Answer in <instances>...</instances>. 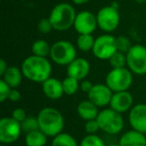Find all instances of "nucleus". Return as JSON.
I'll list each match as a JSON object with an SVG mask.
<instances>
[{
  "label": "nucleus",
  "instance_id": "obj_1",
  "mask_svg": "<svg viewBox=\"0 0 146 146\" xmlns=\"http://www.w3.org/2000/svg\"><path fill=\"white\" fill-rule=\"evenodd\" d=\"M23 76L29 81L43 83L51 77L52 66L45 57L31 55L24 59L21 65Z\"/></svg>",
  "mask_w": 146,
  "mask_h": 146
},
{
  "label": "nucleus",
  "instance_id": "obj_2",
  "mask_svg": "<svg viewBox=\"0 0 146 146\" xmlns=\"http://www.w3.org/2000/svg\"><path fill=\"white\" fill-rule=\"evenodd\" d=\"M39 129L48 137H55L64 129V117L59 110L53 107H44L37 115Z\"/></svg>",
  "mask_w": 146,
  "mask_h": 146
},
{
  "label": "nucleus",
  "instance_id": "obj_3",
  "mask_svg": "<svg viewBox=\"0 0 146 146\" xmlns=\"http://www.w3.org/2000/svg\"><path fill=\"white\" fill-rule=\"evenodd\" d=\"M76 13L74 7L66 2L55 5L49 14V20L56 31H66L74 26Z\"/></svg>",
  "mask_w": 146,
  "mask_h": 146
},
{
  "label": "nucleus",
  "instance_id": "obj_4",
  "mask_svg": "<svg viewBox=\"0 0 146 146\" xmlns=\"http://www.w3.org/2000/svg\"><path fill=\"white\" fill-rule=\"evenodd\" d=\"M133 81L132 72L126 67L114 68L106 75L105 84L112 90L113 93L121 91H128Z\"/></svg>",
  "mask_w": 146,
  "mask_h": 146
},
{
  "label": "nucleus",
  "instance_id": "obj_5",
  "mask_svg": "<svg viewBox=\"0 0 146 146\" xmlns=\"http://www.w3.org/2000/svg\"><path fill=\"white\" fill-rule=\"evenodd\" d=\"M100 130L107 134H118L124 127V119L122 115L111 108L103 109L99 112L97 118Z\"/></svg>",
  "mask_w": 146,
  "mask_h": 146
},
{
  "label": "nucleus",
  "instance_id": "obj_6",
  "mask_svg": "<svg viewBox=\"0 0 146 146\" xmlns=\"http://www.w3.org/2000/svg\"><path fill=\"white\" fill-rule=\"evenodd\" d=\"M76 48L71 42L66 40H59L51 45L50 58L57 65H67L68 66L72 61L75 60L76 57Z\"/></svg>",
  "mask_w": 146,
  "mask_h": 146
},
{
  "label": "nucleus",
  "instance_id": "obj_7",
  "mask_svg": "<svg viewBox=\"0 0 146 146\" xmlns=\"http://www.w3.org/2000/svg\"><path fill=\"white\" fill-rule=\"evenodd\" d=\"M128 69L134 74H146V47L141 44L132 45L126 53Z\"/></svg>",
  "mask_w": 146,
  "mask_h": 146
},
{
  "label": "nucleus",
  "instance_id": "obj_8",
  "mask_svg": "<svg viewBox=\"0 0 146 146\" xmlns=\"http://www.w3.org/2000/svg\"><path fill=\"white\" fill-rule=\"evenodd\" d=\"M92 52L94 56L100 60H109L117 52L116 37L109 33L100 35L95 39Z\"/></svg>",
  "mask_w": 146,
  "mask_h": 146
},
{
  "label": "nucleus",
  "instance_id": "obj_9",
  "mask_svg": "<svg viewBox=\"0 0 146 146\" xmlns=\"http://www.w3.org/2000/svg\"><path fill=\"white\" fill-rule=\"evenodd\" d=\"M22 128L21 123L12 117H3L0 120V142L1 144H12L19 139Z\"/></svg>",
  "mask_w": 146,
  "mask_h": 146
},
{
  "label": "nucleus",
  "instance_id": "obj_10",
  "mask_svg": "<svg viewBox=\"0 0 146 146\" xmlns=\"http://www.w3.org/2000/svg\"><path fill=\"white\" fill-rule=\"evenodd\" d=\"M96 18L98 27L106 33H110L115 30L120 22L119 12L113 6L102 7L96 14Z\"/></svg>",
  "mask_w": 146,
  "mask_h": 146
},
{
  "label": "nucleus",
  "instance_id": "obj_11",
  "mask_svg": "<svg viewBox=\"0 0 146 146\" xmlns=\"http://www.w3.org/2000/svg\"><path fill=\"white\" fill-rule=\"evenodd\" d=\"M97 18L96 15L87 10L80 11L77 13L74 22V29L80 34H92L96 30Z\"/></svg>",
  "mask_w": 146,
  "mask_h": 146
},
{
  "label": "nucleus",
  "instance_id": "obj_12",
  "mask_svg": "<svg viewBox=\"0 0 146 146\" xmlns=\"http://www.w3.org/2000/svg\"><path fill=\"white\" fill-rule=\"evenodd\" d=\"M113 92L106 84H94L92 89L88 92V99L97 107H104L110 104Z\"/></svg>",
  "mask_w": 146,
  "mask_h": 146
},
{
  "label": "nucleus",
  "instance_id": "obj_13",
  "mask_svg": "<svg viewBox=\"0 0 146 146\" xmlns=\"http://www.w3.org/2000/svg\"><path fill=\"white\" fill-rule=\"evenodd\" d=\"M129 123L132 129L146 133V104H136L129 111Z\"/></svg>",
  "mask_w": 146,
  "mask_h": 146
},
{
  "label": "nucleus",
  "instance_id": "obj_14",
  "mask_svg": "<svg viewBox=\"0 0 146 146\" xmlns=\"http://www.w3.org/2000/svg\"><path fill=\"white\" fill-rule=\"evenodd\" d=\"M109 106L120 114L130 111L133 107V96L129 91L115 92L112 95Z\"/></svg>",
  "mask_w": 146,
  "mask_h": 146
},
{
  "label": "nucleus",
  "instance_id": "obj_15",
  "mask_svg": "<svg viewBox=\"0 0 146 146\" xmlns=\"http://www.w3.org/2000/svg\"><path fill=\"white\" fill-rule=\"evenodd\" d=\"M90 72V64L85 58H76L67 66V76L77 79L78 81L86 79Z\"/></svg>",
  "mask_w": 146,
  "mask_h": 146
},
{
  "label": "nucleus",
  "instance_id": "obj_16",
  "mask_svg": "<svg viewBox=\"0 0 146 146\" xmlns=\"http://www.w3.org/2000/svg\"><path fill=\"white\" fill-rule=\"evenodd\" d=\"M42 90L44 95L51 100H57L61 98L64 94L62 81L56 78L50 77L42 83Z\"/></svg>",
  "mask_w": 146,
  "mask_h": 146
},
{
  "label": "nucleus",
  "instance_id": "obj_17",
  "mask_svg": "<svg viewBox=\"0 0 146 146\" xmlns=\"http://www.w3.org/2000/svg\"><path fill=\"white\" fill-rule=\"evenodd\" d=\"M118 144L120 146H146V137L143 133L132 129L122 134Z\"/></svg>",
  "mask_w": 146,
  "mask_h": 146
},
{
  "label": "nucleus",
  "instance_id": "obj_18",
  "mask_svg": "<svg viewBox=\"0 0 146 146\" xmlns=\"http://www.w3.org/2000/svg\"><path fill=\"white\" fill-rule=\"evenodd\" d=\"M100 111H98V107L94 103H92L89 99L83 100L77 105V114L84 121L96 119Z\"/></svg>",
  "mask_w": 146,
  "mask_h": 146
},
{
  "label": "nucleus",
  "instance_id": "obj_19",
  "mask_svg": "<svg viewBox=\"0 0 146 146\" xmlns=\"http://www.w3.org/2000/svg\"><path fill=\"white\" fill-rule=\"evenodd\" d=\"M23 73L21 68L16 66H9L5 73L2 75V79L11 88H17L22 81Z\"/></svg>",
  "mask_w": 146,
  "mask_h": 146
},
{
  "label": "nucleus",
  "instance_id": "obj_20",
  "mask_svg": "<svg viewBox=\"0 0 146 146\" xmlns=\"http://www.w3.org/2000/svg\"><path fill=\"white\" fill-rule=\"evenodd\" d=\"M48 136L43 133L40 129L29 132L25 136V144L26 146H45L47 143Z\"/></svg>",
  "mask_w": 146,
  "mask_h": 146
},
{
  "label": "nucleus",
  "instance_id": "obj_21",
  "mask_svg": "<svg viewBox=\"0 0 146 146\" xmlns=\"http://www.w3.org/2000/svg\"><path fill=\"white\" fill-rule=\"evenodd\" d=\"M51 146H79L76 141V139L70 135L69 133H62L58 134L57 136L53 137Z\"/></svg>",
  "mask_w": 146,
  "mask_h": 146
},
{
  "label": "nucleus",
  "instance_id": "obj_22",
  "mask_svg": "<svg viewBox=\"0 0 146 146\" xmlns=\"http://www.w3.org/2000/svg\"><path fill=\"white\" fill-rule=\"evenodd\" d=\"M31 50H32L33 55L39 57H45L47 58L48 55H50V50L51 46L49 45V43L45 40H36L32 44L31 47Z\"/></svg>",
  "mask_w": 146,
  "mask_h": 146
},
{
  "label": "nucleus",
  "instance_id": "obj_23",
  "mask_svg": "<svg viewBox=\"0 0 146 146\" xmlns=\"http://www.w3.org/2000/svg\"><path fill=\"white\" fill-rule=\"evenodd\" d=\"M94 43H95V39L92 36V34H80L76 40L78 49L83 52L92 51Z\"/></svg>",
  "mask_w": 146,
  "mask_h": 146
},
{
  "label": "nucleus",
  "instance_id": "obj_24",
  "mask_svg": "<svg viewBox=\"0 0 146 146\" xmlns=\"http://www.w3.org/2000/svg\"><path fill=\"white\" fill-rule=\"evenodd\" d=\"M80 81H78L77 79L70 76H67L64 80L62 81V86L63 90H64V94L66 95H73L78 91V89L80 88Z\"/></svg>",
  "mask_w": 146,
  "mask_h": 146
},
{
  "label": "nucleus",
  "instance_id": "obj_25",
  "mask_svg": "<svg viewBox=\"0 0 146 146\" xmlns=\"http://www.w3.org/2000/svg\"><path fill=\"white\" fill-rule=\"evenodd\" d=\"M21 128H22V132H25L26 134L29 132L35 131V130H39V122L37 117L27 116L21 122Z\"/></svg>",
  "mask_w": 146,
  "mask_h": 146
},
{
  "label": "nucleus",
  "instance_id": "obj_26",
  "mask_svg": "<svg viewBox=\"0 0 146 146\" xmlns=\"http://www.w3.org/2000/svg\"><path fill=\"white\" fill-rule=\"evenodd\" d=\"M110 65L112 69L114 68H123L125 65H127V59H126V54L121 53L119 51L115 53L111 58L109 59Z\"/></svg>",
  "mask_w": 146,
  "mask_h": 146
},
{
  "label": "nucleus",
  "instance_id": "obj_27",
  "mask_svg": "<svg viewBox=\"0 0 146 146\" xmlns=\"http://www.w3.org/2000/svg\"><path fill=\"white\" fill-rule=\"evenodd\" d=\"M79 146H105L104 141L95 134V135H86L81 140Z\"/></svg>",
  "mask_w": 146,
  "mask_h": 146
},
{
  "label": "nucleus",
  "instance_id": "obj_28",
  "mask_svg": "<svg viewBox=\"0 0 146 146\" xmlns=\"http://www.w3.org/2000/svg\"><path fill=\"white\" fill-rule=\"evenodd\" d=\"M116 46H117V51L126 54L130 50L132 45L126 36H118L116 37Z\"/></svg>",
  "mask_w": 146,
  "mask_h": 146
},
{
  "label": "nucleus",
  "instance_id": "obj_29",
  "mask_svg": "<svg viewBox=\"0 0 146 146\" xmlns=\"http://www.w3.org/2000/svg\"><path fill=\"white\" fill-rule=\"evenodd\" d=\"M84 129H85V132L87 133V135H95L100 130V127H99V124H98L97 120L93 119V120H89V121L85 122Z\"/></svg>",
  "mask_w": 146,
  "mask_h": 146
},
{
  "label": "nucleus",
  "instance_id": "obj_30",
  "mask_svg": "<svg viewBox=\"0 0 146 146\" xmlns=\"http://www.w3.org/2000/svg\"><path fill=\"white\" fill-rule=\"evenodd\" d=\"M37 28H38L39 32L42 34H48L53 29V26L49 18H42L41 20H39L38 24H37Z\"/></svg>",
  "mask_w": 146,
  "mask_h": 146
},
{
  "label": "nucleus",
  "instance_id": "obj_31",
  "mask_svg": "<svg viewBox=\"0 0 146 146\" xmlns=\"http://www.w3.org/2000/svg\"><path fill=\"white\" fill-rule=\"evenodd\" d=\"M12 88L6 83L3 79L0 80V101L4 102L6 99H8L9 94Z\"/></svg>",
  "mask_w": 146,
  "mask_h": 146
},
{
  "label": "nucleus",
  "instance_id": "obj_32",
  "mask_svg": "<svg viewBox=\"0 0 146 146\" xmlns=\"http://www.w3.org/2000/svg\"><path fill=\"white\" fill-rule=\"evenodd\" d=\"M11 117L13 118V119H15L16 121L18 122H22L23 120L25 119V118L27 117L26 115V112H25V110L23 109V108H15L14 110L12 111V115H11Z\"/></svg>",
  "mask_w": 146,
  "mask_h": 146
},
{
  "label": "nucleus",
  "instance_id": "obj_33",
  "mask_svg": "<svg viewBox=\"0 0 146 146\" xmlns=\"http://www.w3.org/2000/svg\"><path fill=\"white\" fill-rule=\"evenodd\" d=\"M93 85L94 84H92L91 81H89V80H87V79H84V80H82V81H80V89L83 92H86L87 94H88V92L92 89Z\"/></svg>",
  "mask_w": 146,
  "mask_h": 146
},
{
  "label": "nucleus",
  "instance_id": "obj_34",
  "mask_svg": "<svg viewBox=\"0 0 146 146\" xmlns=\"http://www.w3.org/2000/svg\"><path fill=\"white\" fill-rule=\"evenodd\" d=\"M21 98V93L16 89V88H12L10 91V94H9L8 99L11 100L12 102H17L19 101Z\"/></svg>",
  "mask_w": 146,
  "mask_h": 146
},
{
  "label": "nucleus",
  "instance_id": "obj_35",
  "mask_svg": "<svg viewBox=\"0 0 146 146\" xmlns=\"http://www.w3.org/2000/svg\"><path fill=\"white\" fill-rule=\"evenodd\" d=\"M9 66H7L6 62H5L4 59H1L0 60V76H2L3 74L5 73V71L7 70V68H8Z\"/></svg>",
  "mask_w": 146,
  "mask_h": 146
},
{
  "label": "nucleus",
  "instance_id": "obj_36",
  "mask_svg": "<svg viewBox=\"0 0 146 146\" xmlns=\"http://www.w3.org/2000/svg\"><path fill=\"white\" fill-rule=\"evenodd\" d=\"M71 1L76 5H82V4H85V3L89 2L90 0H71Z\"/></svg>",
  "mask_w": 146,
  "mask_h": 146
},
{
  "label": "nucleus",
  "instance_id": "obj_37",
  "mask_svg": "<svg viewBox=\"0 0 146 146\" xmlns=\"http://www.w3.org/2000/svg\"><path fill=\"white\" fill-rule=\"evenodd\" d=\"M135 1H136L137 3H140V4H141V3L146 2V0H135Z\"/></svg>",
  "mask_w": 146,
  "mask_h": 146
},
{
  "label": "nucleus",
  "instance_id": "obj_38",
  "mask_svg": "<svg viewBox=\"0 0 146 146\" xmlns=\"http://www.w3.org/2000/svg\"><path fill=\"white\" fill-rule=\"evenodd\" d=\"M107 146H120L119 144H110V145H107Z\"/></svg>",
  "mask_w": 146,
  "mask_h": 146
},
{
  "label": "nucleus",
  "instance_id": "obj_39",
  "mask_svg": "<svg viewBox=\"0 0 146 146\" xmlns=\"http://www.w3.org/2000/svg\"><path fill=\"white\" fill-rule=\"evenodd\" d=\"M0 146H8V145H5V144H1Z\"/></svg>",
  "mask_w": 146,
  "mask_h": 146
}]
</instances>
